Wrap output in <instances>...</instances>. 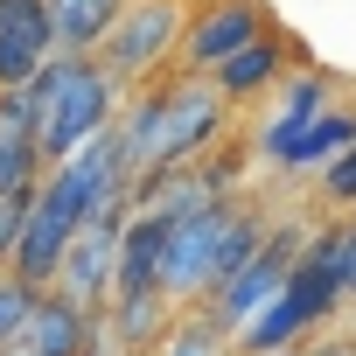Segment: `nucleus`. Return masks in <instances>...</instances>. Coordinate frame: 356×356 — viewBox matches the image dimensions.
Here are the masks:
<instances>
[{"label":"nucleus","instance_id":"nucleus-1","mask_svg":"<svg viewBox=\"0 0 356 356\" xmlns=\"http://www.w3.org/2000/svg\"><path fill=\"white\" fill-rule=\"evenodd\" d=\"M119 140H126V168H133V189L161 168H189L203 161L210 147L231 140V105L210 77H189V70H168L140 91H126L119 105Z\"/></svg>","mask_w":356,"mask_h":356},{"label":"nucleus","instance_id":"nucleus-2","mask_svg":"<svg viewBox=\"0 0 356 356\" xmlns=\"http://www.w3.org/2000/svg\"><path fill=\"white\" fill-rule=\"evenodd\" d=\"M266 231H273V217H266L252 196H224V203H210V210H196V217H175V231H168V266H161V293H168L175 307L210 300V293L266 245Z\"/></svg>","mask_w":356,"mask_h":356},{"label":"nucleus","instance_id":"nucleus-3","mask_svg":"<svg viewBox=\"0 0 356 356\" xmlns=\"http://www.w3.org/2000/svg\"><path fill=\"white\" fill-rule=\"evenodd\" d=\"M29 112H35V147H42V161L56 168V161H70L84 140H98L112 119H119V105H126V91H119V77L98 63V56H49L29 84Z\"/></svg>","mask_w":356,"mask_h":356},{"label":"nucleus","instance_id":"nucleus-4","mask_svg":"<svg viewBox=\"0 0 356 356\" xmlns=\"http://www.w3.org/2000/svg\"><path fill=\"white\" fill-rule=\"evenodd\" d=\"M189 15H196V0H126V15L112 22V35L98 49V63L119 77V91H140L175 70Z\"/></svg>","mask_w":356,"mask_h":356},{"label":"nucleus","instance_id":"nucleus-5","mask_svg":"<svg viewBox=\"0 0 356 356\" xmlns=\"http://www.w3.org/2000/svg\"><path fill=\"white\" fill-rule=\"evenodd\" d=\"M314 224H321V217H273L266 245H259V252H252V259H245V266H238L210 300H196V307H210V314L238 335V328H245L252 314H266V300L293 280V266H300L307 245H314Z\"/></svg>","mask_w":356,"mask_h":356},{"label":"nucleus","instance_id":"nucleus-6","mask_svg":"<svg viewBox=\"0 0 356 356\" xmlns=\"http://www.w3.org/2000/svg\"><path fill=\"white\" fill-rule=\"evenodd\" d=\"M335 98H342V77L300 56V63L280 77V91L266 98V119H259V126H252V140H245V147H252V161L286 168V154L300 147V133H307V126H314V119H321Z\"/></svg>","mask_w":356,"mask_h":356},{"label":"nucleus","instance_id":"nucleus-7","mask_svg":"<svg viewBox=\"0 0 356 356\" xmlns=\"http://www.w3.org/2000/svg\"><path fill=\"white\" fill-rule=\"evenodd\" d=\"M273 29V8L266 0H196V15L182 29V56H175V70L189 77H210L217 63H231L245 42H259Z\"/></svg>","mask_w":356,"mask_h":356},{"label":"nucleus","instance_id":"nucleus-8","mask_svg":"<svg viewBox=\"0 0 356 356\" xmlns=\"http://www.w3.org/2000/svg\"><path fill=\"white\" fill-rule=\"evenodd\" d=\"M126 217H133V203H112V210H98L77 238H70V252H63V266H56V293L63 300H77V307H112V280H119V238H126Z\"/></svg>","mask_w":356,"mask_h":356},{"label":"nucleus","instance_id":"nucleus-9","mask_svg":"<svg viewBox=\"0 0 356 356\" xmlns=\"http://www.w3.org/2000/svg\"><path fill=\"white\" fill-rule=\"evenodd\" d=\"M293 63H300V49H293L280 29H266V35H259V42H245L231 63H217V70H210V84H217V91H224V105L238 112V105L273 98V91H280V77H286Z\"/></svg>","mask_w":356,"mask_h":356},{"label":"nucleus","instance_id":"nucleus-10","mask_svg":"<svg viewBox=\"0 0 356 356\" xmlns=\"http://www.w3.org/2000/svg\"><path fill=\"white\" fill-rule=\"evenodd\" d=\"M168 217L154 210H133L126 217V238H119V280H112V300L119 293H161V266H168Z\"/></svg>","mask_w":356,"mask_h":356},{"label":"nucleus","instance_id":"nucleus-11","mask_svg":"<svg viewBox=\"0 0 356 356\" xmlns=\"http://www.w3.org/2000/svg\"><path fill=\"white\" fill-rule=\"evenodd\" d=\"M84 321H91V307H77V300H63L56 286H42L35 307H29V321H22V335H15V349H22V356H77Z\"/></svg>","mask_w":356,"mask_h":356},{"label":"nucleus","instance_id":"nucleus-12","mask_svg":"<svg viewBox=\"0 0 356 356\" xmlns=\"http://www.w3.org/2000/svg\"><path fill=\"white\" fill-rule=\"evenodd\" d=\"M105 321H112V335H119L126 356H161V342L175 328V300L168 293H119L105 307Z\"/></svg>","mask_w":356,"mask_h":356},{"label":"nucleus","instance_id":"nucleus-13","mask_svg":"<svg viewBox=\"0 0 356 356\" xmlns=\"http://www.w3.org/2000/svg\"><path fill=\"white\" fill-rule=\"evenodd\" d=\"M119 15H126V0H49L56 49H63V56H98Z\"/></svg>","mask_w":356,"mask_h":356},{"label":"nucleus","instance_id":"nucleus-14","mask_svg":"<svg viewBox=\"0 0 356 356\" xmlns=\"http://www.w3.org/2000/svg\"><path fill=\"white\" fill-rule=\"evenodd\" d=\"M349 147H356V98H335V105L300 133V147L286 154L280 175H321V168H328L335 154H349Z\"/></svg>","mask_w":356,"mask_h":356},{"label":"nucleus","instance_id":"nucleus-15","mask_svg":"<svg viewBox=\"0 0 356 356\" xmlns=\"http://www.w3.org/2000/svg\"><path fill=\"white\" fill-rule=\"evenodd\" d=\"M161 356H238V335L210 307H175V328H168Z\"/></svg>","mask_w":356,"mask_h":356},{"label":"nucleus","instance_id":"nucleus-16","mask_svg":"<svg viewBox=\"0 0 356 356\" xmlns=\"http://www.w3.org/2000/svg\"><path fill=\"white\" fill-rule=\"evenodd\" d=\"M0 42H22V49H35V56H56L49 0H0Z\"/></svg>","mask_w":356,"mask_h":356},{"label":"nucleus","instance_id":"nucleus-17","mask_svg":"<svg viewBox=\"0 0 356 356\" xmlns=\"http://www.w3.org/2000/svg\"><path fill=\"white\" fill-rule=\"evenodd\" d=\"M314 210H321V217H356V147L335 154V161L321 168V182H314Z\"/></svg>","mask_w":356,"mask_h":356},{"label":"nucleus","instance_id":"nucleus-18","mask_svg":"<svg viewBox=\"0 0 356 356\" xmlns=\"http://www.w3.org/2000/svg\"><path fill=\"white\" fill-rule=\"evenodd\" d=\"M35 293H42V286H29L22 273H0V349H15V335H22V321H29Z\"/></svg>","mask_w":356,"mask_h":356},{"label":"nucleus","instance_id":"nucleus-19","mask_svg":"<svg viewBox=\"0 0 356 356\" xmlns=\"http://www.w3.org/2000/svg\"><path fill=\"white\" fill-rule=\"evenodd\" d=\"M29 203H35V189H15V196H0V273L15 266V245H22V224H29Z\"/></svg>","mask_w":356,"mask_h":356},{"label":"nucleus","instance_id":"nucleus-20","mask_svg":"<svg viewBox=\"0 0 356 356\" xmlns=\"http://www.w3.org/2000/svg\"><path fill=\"white\" fill-rule=\"evenodd\" d=\"M77 356H126V349H119V335H112V321H105V307H91V321H84V342H77Z\"/></svg>","mask_w":356,"mask_h":356},{"label":"nucleus","instance_id":"nucleus-21","mask_svg":"<svg viewBox=\"0 0 356 356\" xmlns=\"http://www.w3.org/2000/svg\"><path fill=\"white\" fill-rule=\"evenodd\" d=\"M307 356H356V335H314Z\"/></svg>","mask_w":356,"mask_h":356},{"label":"nucleus","instance_id":"nucleus-22","mask_svg":"<svg viewBox=\"0 0 356 356\" xmlns=\"http://www.w3.org/2000/svg\"><path fill=\"white\" fill-rule=\"evenodd\" d=\"M342 273H349V300H356V217H342Z\"/></svg>","mask_w":356,"mask_h":356},{"label":"nucleus","instance_id":"nucleus-23","mask_svg":"<svg viewBox=\"0 0 356 356\" xmlns=\"http://www.w3.org/2000/svg\"><path fill=\"white\" fill-rule=\"evenodd\" d=\"M238 356H245V349H238ZM273 356H307V342H300V349H273Z\"/></svg>","mask_w":356,"mask_h":356},{"label":"nucleus","instance_id":"nucleus-24","mask_svg":"<svg viewBox=\"0 0 356 356\" xmlns=\"http://www.w3.org/2000/svg\"><path fill=\"white\" fill-rule=\"evenodd\" d=\"M0 356H22V349H0Z\"/></svg>","mask_w":356,"mask_h":356},{"label":"nucleus","instance_id":"nucleus-25","mask_svg":"<svg viewBox=\"0 0 356 356\" xmlns=\"http://www.w3.org/2000/svg\"><path fill=\"white\" fill-rule=\"evenodd\" d=\"M349 307H356V300H349Z\"/></svg>","mask_w":356,"mask_h":356}]
</instances>
